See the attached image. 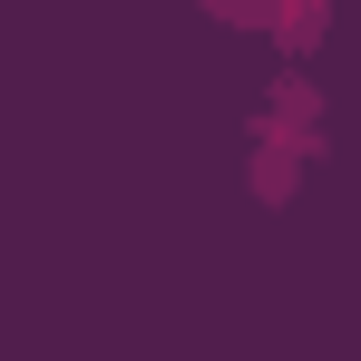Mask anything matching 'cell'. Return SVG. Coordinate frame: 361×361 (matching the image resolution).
<instances>
[{
  "label": "cell",
  "instance_id": "6da1fadb",
  "mask_svg": "<svg viewBox=\"0 0 361 361\" xmlns=\"http://www.w3.org/2000/svg\"><path fill=\"white\" fill-rule=\"evenodd\" d=\"M215 30H254V39H274L283 59H312L322 49V30H332V0H195Z\"/></svg>",
  "mask_w": 361,
  "mask_h": 361
},
{
  "label": "cell",
  "instance_id": "7a4b0ae2",
  "mask_svg": "<svg viewBox=\"0 0 361 361\" xmlns=\"http://www.w3.org/2000/svg\"><path fill=\"white\" fill-rule=\"evenodd\" d=\"M254 137L293 147L302 166H312V157H322V88H312L302 68H283V78H274V98H264V127H254Z\"/></svg>",
  "mask_w": 361,
  "mask_h": 361
},
{
  "label": "cell",
  "instance_id": "3957f363",
  "mask_svg": "<svg viewBox=\"0 0 361 361\" xmlns=\"http://www.w3.org/2000/svg\"><path fill=\"white\" fill-rule=\"evenodd\" d=\"M244 185H254V205H293L302 157H293V147H274V137H254V166H244Z\"/></svg>",
  "mask_w": 361,
  "mask_h": 361
}]
</instances>
